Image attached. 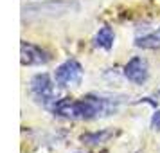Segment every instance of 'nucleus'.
I'll list each match as a JSON object with an SVG mask.
<instances>
[{
  "label": "nucleus",
  "mask_w": 160,
  "mask_h": 153,
  "mask_svg": "<svg viewBox=\"0 0 160 153\" xmlns=\"http://www.w3.org/2000/svg\"><path fill=\"white\" fill-rule=\"evenodd\" d=\"M31 92L42 101H49L54 95V83L49 74H36L31 79Z\"/></svg>",
  "instance_id": "7ed1b4c3"
},
{
  "label": "nucleus",
  "mask_w": 160,
  "mask_h": 153,
  "mask_svg": "<svg viewBox=\"0 0 160 153\" xmlns=\"http://www.w3.org/2000/svg\"><path fill=\"white\" fill-rule=\"evenodd\" d=\"M124 76L133 83V85H142L149 78V65L144 58L135 56L124 65Z\"/></svg>",
  "instance_id": "f03ea898"
},
{
  "label": "nucleus",
  "mask_w": 160,
  "mask_h": 153,
  "mask_svg": "<svg viewBox=\"0 0 160 153\" xmlns=\"http://www.w3.org/2000/svg\"><path fill=\"white\" fill-rule=\"evenodd\" d=\"M113 133L112 131H99V133H90V135H83V142L87 144H102L106 142Z\"/></svg>",
  "instance_id": "6e6552de"
},
{
  "label": "nucleus",
  "mask_w": 160,
  "mask_h": 153,
  "mask_svg": "<svg viewBox=\"0 0 160 153\" xmlns=\"http://www.w3.org/2000/svg\"><path fill=\"white\" fill-rule=\"evenodd\" d=\"M54 78L59 87H76L83 79V67L76 59H67L65 63L58 67Z\"/></svg>",
  "instance_id": "f257e3e1"
},
{
  "label": "nucleus",
  "mask_w": 160,
  "mask_h": 153,
  "mask_svg": "<svg viewBox=\"0 0 160 153\" xmlns=\"http://www.w3.org/2000/svg\"><path fill=\"white\" fill-rule=\"evenodd\" d=\"M135 45L140 47V49H151V51L160 49V27H157L155 31L148 33V34H144V36L137 38Z\"/></svg>",
  "instance_id": "0eeeda50"
},
{
  "label": "nucleus",
  "mask_w": 160,
  "mask_h": 153,
  "mask_svg": "<svg viewBox=\"0 0 160 153\" xmlns=\"http://www.w3.org/2000/svg\"><path fill=\"white\" fill-rule=\"evenodd\" d=\"M52 112L59 117H65V119H83L81 117V101L79 99H70V97H65V99H59Z\"/></svg>",
  "instance_id": "39448f33"
},
{
  "label": "nucleus",
  "mask_w": 160,
  "mask_h": 153,
  "mask_svg": "<svg viewBox=\"0 0 160 153\" xmlns=\"http://www.w3.org/2000/svg\"><path fill=\"white\" fill-rule=\"evenodd\" d=\"M151 128H153V130H160V110H158V112H155V115H153Z\"/></svg>",
  "instance_id": "1a4fd4ad"
},
{
  "label": "nucleus",
  "mask_w": 160,
  "mask_h": 153,
  "mask_svg": "<svg viewBox=\"0 0 160 153\" xmlns=\"http://www.w3.org/2000/svg\"><path fill=\"white\" fill-rule=\"evenodd\" d=\"M94 42L97 47H101L104 51H110L113 43H115V34H113V29L108 27V25H102L101 29L97 31V34H95Z\"/></svg>",
  "instance_id": "423d86ee"
},
{
  "label": "nucleus",
  "mask_w": 160,
  "mask_h": 153,
  "mask_svg": "<svg viewBox=\"0 0 160 153\" xmlns=\"http://www.w3.org/2000/svg\"><path fill=\"white\" fill-rule=\"evenodd\" d=\"M20 61H22V65H42V63L49 61V54L36 45L22 42V45H20Z\"/></svg>",
  "instance_id": "20e7f679"
}]
</instances>
